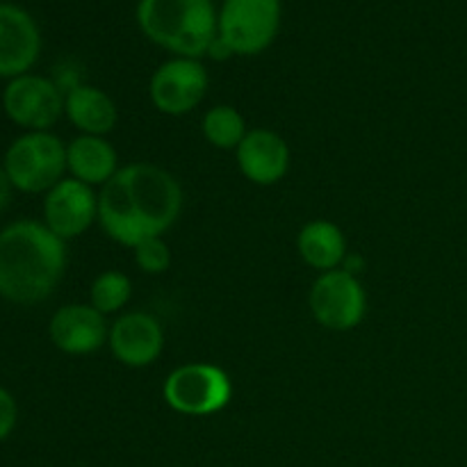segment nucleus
I'll use <instances>...</instances> for the list:
<instances>
[{"mask_svg":"<svg viewBox=\"0 0 467 467\" xmlns=\"http://www.w3.org/2000/svg\"><path fill=\"white\" fill-rule=\"evenodd\" d=\"M182 213V187L173 173L153 162H132L99 192V223L117 244L135 249L162 237Z\"/></svg>","mask_w":467,"mask_h":467,"instance_id":"obj_1","label":"nucleus"},{"mask_svg":"<svg viewBox=\"0 0 467 467\" xmlns=\"http://www.w3.org/2000/svg\"><path fill=\"white\" fill-rule=\"evenodd\" d=\"M67 269V242L44 222L18 219L0 231V296L35 306L57 290Z\"/></svg>","mask_w":467,"mask_h":467,"instance_id":"obj_2","label":"nucleus"},{"mask_svg":"<svg viewBox=\"0 0 467 467\" xmlns=\"http://www.w3.org/2000/svg\"><path fill=\"white\" fill-rule=\"evenodd\" d=\"M213 0H140L135 9L141 35L173 57L201 59L217 41Z\"/></svg>","mask_w":467,"mask_h":467,"instance_id":"obj_3","label":"nucleus"},{"mask_svg":"<svg viewBox=\"0 0 467 467\" xmlns=\"http://www.w3.org/2000/svg\"><path fill=\"white\" fill-rule=\"evenodd\" d=\"M3 169L14 190L46 194L67 178V144L50 130L23 132L5 150Z\"/></svg>","mask_w":467,"mask_h":467,"instance_id":"obj_4","label":"nucleus"},{"mask_svg":"<svg viewBox=\"0 0 467 467\" xmlns=\"http://www.w3.org/2000/svg\"><path fill=\"white\" fill-rule=\"evenodd\" d=\"M281 16V0H222L217 36L231 55H258L276 39Z\"/></svg>","mask_w":467,"mask_h":467,"instance_id":"obj_5","label":"nucleus"},{"mask_svg":"<svg viewBox=\"0 0 467 467\" xmlns=\"http://www.w3.org/2000/svg\"><path fill=\"white\" fill-rule=\"evenodd\" d=\"M164 401L187 418L222 413L233 400V381L213 363H187L173 369L162 388Z\"/></svg>","mask_w":467,"mask_h":467,"instance_id":"obj_6","label":"nucleus"},{"mask_svg":"<svg viewBox=\"0 0 467 467\" xmlns=\"http://www.w3.org/2000/svg\"><path fill=\"white\" fill-rule=\"evenodd\" d=\"M315 322L328 331H351L368 313V295L351 269H333L315 278L308 292Z\"/></svg>","mask_w":467,"mask_h":467,"instance_id":"obj_7","label":"nucleus"},{"mask_svg":"<svg viewBox=\"0 0 467 467\" xmlns=\"http://www.w3.org/2000/svg\"><path fill=\"white\" fill-rule=\"evenodd\" d=\"M5 117L26 132L50 130L64 117V89L55 80L26 73L3 89Z\"/></svg>","mask_w":467,"mask_h":467,"instance_id":"obj_8","label":"nucleus"},{"mask_svg":"<svg viewBox=\"0 0 467 467\" xmlns=\"http://www.w3.org/2000/svg\"><path fill=\"white\" fill-rule=\"evenodd\" d=\"M208 87V68L201 59L171 57L150 76L149 96L158 112L167 117H185L203 103Z\"/></svg>","mask_w":467,"mask_h":467,"instance_id":"obj_9","label":"nucleus"},{"mask_svg":"<svg viewBox=\"0 0 467 467\" xmlns=\"http://www.w3.org/2000/svg\"><path fill=\"white\" fill-rule=\"evenodd\" d=\"M99 222V194L94 187L67 176L44 194V223L68 242L85 235Z\"/></svg>","mask_w":467,"mask_h":467,"instance_id":"obj_10","label":"nucleus"},{"mask_svg":"<svg viewBox=\"0 0 467 467\" xmlns=\"http://www.w3.org/2000/svg\"><path fill=\"white\" fill-rule=\"evenodd\" d=\"M108 347L114 358L126 368H149L162 356L164 328L150 313L132 310L109 324Z\"/></svg>","mask_w":467,"mask_h":467,"instance_id":"obj_11","label":"nucleus"},{"mask_svg":"<svg viewBox=\"0 0 467 467\" xmlns=\"http://www.w3.org/2000/svg\"><path fill=\"white\" fill-rule=\"evenodd\" d=\"M41 53V32L30 12L0 3V78L14 80L30 73Z\"/></svg>","mask_w":467,"mask_h":467,"instance_id":"obj_12","label":"nucleus"},{"mask_svg":"<svg viewBox=\"0 0 467 467\" xmlns=\"http://www.w3.org/2000/svg\"><path fill=\"white\" fill-rule=\"evenodd\" d=\"M55 349L68 356H89L108 345L109 324L91 304H67L48 322Z\"/></svg>","mask_w":467,"mask_h":467,"instance_id":"obj_13","label":"nucleus"},{"mask_svg":"<svg viewBox=\"0 0 467 467\" xmlns=\"http://www.w3.org/2000/svg\"><path fill=\"white\" fill-rule=\"evenodd\" d=\"M235 158L242 176L260 187L281 182L292 164L290 144L269 128H254L246 132L242 144L235 149Z\"/></svg>","mask_w":467,"mask_h":467,"instance_id":"obj_14","label":"nucleus"},{"mask_svg":"<svg viewBox=\"0 0 467 467\" xmlns=\"http://www.w3.org/2000/svg\"><path fill=\"white\" fill-rule=\"evenodd\" d=\"M64 117L80 130V135L105 137L117 128V103L100 87L76 82L64 89Z\"/></svg>","mask_w":467,"mask_h":467,"instance_id":"obj_15","label":"nucleus"},{"mask_svg":"<svg viewBox=\"0 0 467 467\" xmlns=\"http://www.w3.org/2000/svg\"><path fill=\"white\" fill-rule=\"evenodd\" d=\"M119 155L105 137L78 135L67 144V171L89 187H103L119 171Z\"/></svg>","mask_w":467,"mask_h":467,"instance_id":"obj_16","label":"nucleus"},{"mask_svg":"<svg viewBox=\"0 0 467 467\" xmlns=\"http://www.w3.org/2000/svg\"><path fill=\"white\" fill-rule=\"evenodd\" d=\"M296 251L308 267L319 274L340 269L347 260V237L337 223L327 219L308 222L296 235Z\"/></svg>","mask_w":467,"mask_h":467,"instance_id":"obj_17","label":"nucleus"},{"mask_svg":"<svg viewBox=\"0 0 467 467\" xmlns=\"http://www.w3.org/2000/svg\"><path fill=\"white\" fill-rule=\"evenodd\" d=\"M201 132L205 141L219 150H235L246 137V121L233 105H217L203 114Z\"/></svg>","mask_w":467,"mask_h":467,"instance_id":"obj_18","label":"nucleus"},{"mask_svg":"<svg viewBox=\"0 0 467 467\" xmlns=\"http://www.w3.org/2000/svg\"><path fill=\"white\" fill-rule=\"evenodd\" d=\"M132 296V283L130 278L117 269H108V272L99 274L91 283L89 290V304L94 306L99 313L108 315L119 313L126 308V304Z\"/></svg>","mask_w":467,"mask_h":467,"instance_id":"obj_19","label":"nucleus"},{"mask_svg":"<svg viewBox=\"0 0 467 467\" xmlns=\"http://www.w3.org/2000/svg\"><path fill=\"white\" fill-rule=\"evenodd\" d=\"M132 254H135L137 267L144 274H150V276L164 274L171 267V249L164 242V237H149L141 244H137Z\"/></svg>","mask_w":467,"mask_h":467,"instance_id":"obj_20","label":"nucleus"},{"mask_svg":"<svg viewBox=\"0 0 467 467\" xmlns=\"http://www.w3.org/2000/svg\"><path fill=\"white\" fill-rule=\"evenodd\" d=\"M18 422V406L16 400L9 390L0 386V442L7 441Z\"/></svg>","mask_w":467,"mask_h":467,"instance_id":"obj_21","label":"nucleus"},{"mask_svg":"<svg viewBox=\"0 0 467 467\" xmlns=\"http://www.w3.org/2000/svg\"><path fill=\"white\" fill-rule=\"evenodd\" d=\"M12 192H14L12 182H9L7 173H5L3 162H0V213H3V210L9 205V199H12Z\"/></svg>","mask_w":467,"mask_h":467,"instance_id":"obj_22","label":"nucleus"}]
</instances>
